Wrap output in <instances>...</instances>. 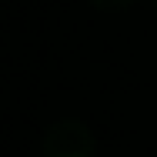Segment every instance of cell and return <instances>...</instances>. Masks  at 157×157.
I'll use <instances>...</instances> for the list:
<instances>
[{
  "label": "cell",
  "instance_id": "6da1fadb",
  "mask_svg": "<svg viewBox=\"0 0 157 157\" xmlns=\"http://www.w3.org/2000/svg\"><path fill=\"white\" fill-rule=\"evenodd\" d=\"M94 130L74 117L54 121L40 137V157H94Z\"/></svg>",
  "mask_w": 157,
  "mask_h": 157
},
{
  "label": "cell",
  "instance_id": "7a4b0ae2",
  "mask_svg": "<svg viewBox=\"0 0 157 157\" xmlns=\"http://www.w3.org/2000/svg\"><path fill=\"white\" fill-rule=\"evenodd\" d=\"M134 0H90V7L104 10V13H117V10H127Z\"/></svg>",
  "mask_w": 157,
  "mask_h": 157
}]
</instances>
